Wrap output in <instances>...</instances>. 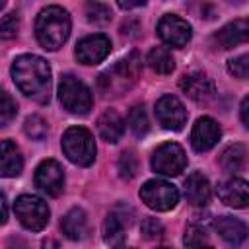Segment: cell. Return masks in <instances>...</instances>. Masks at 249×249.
Here are the masks:
<instances>
[{"instance_id":"cell-8","label":"cell","mask_w":249,"mask_h":249,"mask_svg":"<svg viewBox=\"0 0 249 249\" xmlns=\"http://www.w3.org/2000/svg\"><path fill=\"white\" fill-rule=\"evenodd\" d=\"M187 167V156L185 150L175 142H165L156 148L152 154V169L161 175L175 177Z\"/></svg>"},{"instance_id":"cell-21","label":"cell","mask_w":249,"mask_h":249,"mask_svg":"<svg viewBox=\"0 0 249 249\" xmlns=\"http://www.w3.org/2000/svg\"><path fill=\"white\" fill-rule=\"evenodd\" d=\"M60 228H62V233L72 239V241H78V239H84L86 233H88V216L82 208H72L64 214L62 222H60Z\"/></svg>"},{"instance_id":"cell-18","label":"cell","mask_w":249,"mask_h":249,"mask_svg":"<svg viewBox=\"0 0 249 249\" xmlns=\"http://www.w3.org/2000/svg\"><path fill=\"white\" fill-rule=\"evenodd\" d=\"M97 132L99 136L105 140V142H119L123 138V132H124V121L121 119V115L113 109H107L105 113L99 115L97 119Z\"/></svg>"},{"instance_id":"cell-23","label":"cell","mask_w":249,"mask_h":249,"mask_svg":"<svg viewBox=\"0 0 249 249\" xmlns=\"http://www.w3.org/2000/svg\"><path fill=\"white\" fill-rule=\"evenodd\" d=\"M148 64L156 74H171L175 68V58L169 49L165 47H154L148 53Z\"/></svg>"},{"instance_id":"cell-12","label":"cell","mask_w":249,"mask_h":249,"mask_svg":"<svg viewBox=\"0 0 249 249\" xmlns=\"http://www.w3.org/2000/svg\"><path fill=\"white\" fill-rule=\"evenodd\" d=\"M109 51H111L109 37H105L103 33H95V35L84 37L76 45V58L86 66H93V64H99L109 54Z\"/></svg>"},{"instance_id":"cell-38","label":"cell","mask_w":249,"mask_h":249,"mask_svg":"<svg viewBox=\"0 0 249 249\" xmlns=\"http://www.w3.org/2000/svg\"><path fill=\"white\" fill-rule=\"evenodd\" d=\"M189 249H212V247H208V245H202V243H198V245H189Z\"/></svg>"},{"instance_id":"cell-5","label":"cell","mask_w":249,"mask_h":249,"mask_svg":"<svg viewBox=\"0 0 249 249\" xmlns=\"http://www.w3.org/2000/svg\"><path fill=\"white\" fill-rule=\"evenodd\" d=\"M58 99H60L62 107L74 115H88L91 105H93V97H91L89 88L72 74H64L60 78Z\"/></svg>"},{"instance_id":"cell-35","label":"cell","mask_w":249,"mask_h":249,"mask_svg":"<svg viewBox=\"0 0 249 249\" xmlns=\"http://www.w3.org/2000/svg\"><path fill=\"white\" fill-rule=\"evenodd\" d=\"M0 204H2V224L8 222V202H6V195L0 196Z\"/></svg>"},{"instance_id":"cell-20","label":"cell","mask_w":249,"mask_h":249,"mask_svg":"<svg viewBox=\"0 0 249 249\" xmlns=\"http://www.w3.org/2000/svg\"><path fill=\"white\" fill-rule=\"evenodd\" d=\"M185 198L187 202L195 204V206H204L210 198V183L208 179L198 173V171H193L187 181H185Z\"/></svg>"},{"instance_id":"cell-14","label":"cell","mask_w":249,"mask_h":249,"mask_svg":"<svg viewBox=\"0 0 249 249\" xmlns=\"http://www.w3.org/2000/svg\"><path fill=\"white\" fill-rule=\"evenodd\" d=\"M179 88L195 101H206L214 95V82L204 72H191L179 80Z\"/></svg>"},{"instance_id":"cell-37","label":"cell","mask_w":249,"mask_h":249,"mask_svg":"<svg viewBox=\"0 0 249 249\" xmlns=\"http://www.w3.org/2000/svg\"><path fill=\"white\" fill-rule=\"evenodd\" d=\"M41 247H43V249H58V243H56V241H53V239H45Z\"/></svg>"},{"instance_id":"cell-26","label":"cell","mask_w":249,"mask_h":249,"mask_svg":"<svg viewBox=\"0 0 249 249\" xmlns=\"http://www.w3.org/2000/svg\"><path fill=\"white\" fill-rule=\"evenodd\" d=\"M117 167H119V175L123 179H132L136 175V171H138V160L130 150H126V152L121 154Z\"/></svg>"},{"instance_id":"cell-29","label":"cell","mask_w":249,"mask_h":249,"mask_svg":"<svg viewBox=\"0 0 249 249\" xmlns=\"http://www.w3.org/2000/svg\"><path fill=\"white\" fill-rule=\"evenodd\" d=\"M86 14H88V19L93 23H107L111 19V8L101 2H89L86 6Z\"/></svg>"},{"instance_id":"cell-4","label":"cell","mask_w":249,"mask_h":249,"mask_svg":"<svg viewBox=\"0 0 249 249\" xmlns=\"http://www.w3.org/2000/svg\"><path fill=\"white\" fill-rule=\"evenodd\" d=\"M62 152L76 165H89L95 160V142L88 128L70 126L62 136Z\"/></svg>"},{"instance_id":"cell-3","label":"cell","mask_w":249,"mask_h":249,"mask_svg":"<svg viewBox=\"0 0 249 249\" xmlns=\"http://www.w3.org/2000/svg\"><path fill=\"white\" fill-rule=\"evenodd\" d=\"M140 72H142L140 56H138V53H130L128 56L119 60L113 68H109L97 76V88L103 97H117L134 86Z\"/></svg>"},{"instance_id":"cell-34","label":"cell","mask_w":249,"mask_h":249,"mask_svg":"<svg viewBox=\"0 0 249 249\" xmlns=\"http://www.w3.org/2000/svg\"><path fill=\"white\" fill-rule=\"evenodd\" d=\"M241 119H243V123H245V126L249 128V95L241 101Z\"/></svg>"},{"instance_id":"cell-19","label":"cell","mask_w":249,"mask_h":249,"mask_svg":"<svg viewBox=\"0 0 249 249\" xmlns=\"http://www.w3.org/2000/svg\"><path fill=\"white\" fill-rule=\"evenodd\" d=\"M23 169V158L12 140L0 144V173L2 177H18Z\"/></svg>"},{"instance_id":"cell-31","label":"cell","mask_w":249,"mask_h":249,"mask_svg":"<svg viewBox=\"0 0 249 249\" xmlns=\"http://www.w3.org/2000/svg\"><path fill=\"white\" fill-rule=\"evenodd\" d=\"M206 235H208L206 224H202V222H193V224L187 228V231H185V243H187V245H198V243H202V241L206 239Z\"/></svg>"},{"instance_id":"cell-13","label":"cell","mask_w":249,"mask_h":249,"mask_svg":"<svg viewBox=\"0 0 249 249\" xmlns=\"http://www.w3.org/2000/svg\"><path fill=\"white\" fill-rule=\"evenodd\" d=\"M222 136V130H220V124L210 119V117H200L195 126H193V132H191V144L196 152H208L210 148L216 146V142L220 140Z\"/></svg>"},{"instance_id":"cell-11","label":"cell","mask_w":249,"mask_h":249,"mask_svg":"<svg viewBox=\"0 0 249 249\" xmlns=\"http://www.w3.org/2000/svg\"><path fill=\"white\" fill-rule=\"evenodd\" d=\"M156 117L163 128L181 130L187 123V109L175 95H163L156 103Z\"/></svg>"},{"instance_id":"cell-16","label":"cell","mask_w":249,"mask_h":249,"mask_svg":"<svg viewBox=\"0 0 249 249\" xmlns=\"http://www.w3.org/2000/svg\"><path fill=\"white\" fill-rule=\"evenodd\" d=\"M214 41L220 49H231L239 43L249 41V18L230 21L214 35Z\"/></svg>"},{"instance_id":"cell-39","label":"cell","mask_w":249,"mask_h":249,"mask_svg":"<svg viewBox=\"0 0 249 249\" xmlns=\"http://www.w3.org/2000/svg\"><path fill=\"white\" fill-rule=\"evenodd\" d=\"M160 249H167V247H160Z\"/></svg>"},{"instance_id":"cell-15","label":"cell","mask_w":249,"mask_h":249,"mask_svg":"<svg viewBox=\"0 0 249 249\" xmlns=\"http://www.w3.org/2000/svg\"><path fill=\"white\" fill-rule=\"evenodd\" d=\"M218 196L228 206L247 208L249 206V181L230 179V181H226L218 187Z\"/></svg>"},{"instance_id":"cell-36","label":"cell","mask_w":249,"mask_h":249,"mask_svg":"<svg viewBox=\"0 0 249 249\" xmlns=\"http://www.w3.org/2000/svg\"><path fill=\"white\" fill-rule=\"evenodd\" d=\"M136 6H144V2H119V8L126 10V8H136Z\"/></svg>"},{"instance_id":"cell-2","label":"cell","mask_w":249,"mask_h":249,"mask_svg":"<svg viewBox=\"0 0 249 249\" xmlns=\"http://www.w3.org/2000/svg\"><path fill=\"white\" fill-rule=\"evenodd\" d=\"M35 35H37V41L45 49H49V51L60 49L70 35L68 12L60 6L43 8L37 16V21H35Z\"/></svg>"},{"instance_id":"cell-32","label":"cell","mask_w":249,"mask_h":249,"mask_svg":"<svg viewBox=\"0 0 249 249\" xmlns=\"http://www.w3.org/2000/svg\"><path fill=\"white\" fill-rule=\"evenodd\" d=\"M18 27H19V19H18V14H6L2 18V23H0V35L2 39H12L16 33H18Z\"/></svg>"},{"instance_id":"cell-1","label":"cell","mask_w":249,"mask_h":249,"mask_svg":"<svg viewBox=\"0 0 249 249\" xmlns=\"http://www.w3.org/2000/svg\"><path fill=\"white\" fill-rule=\"evenodd\" d=\"M12 78L23 95L39 103H47L51 99V66L43 56H18L12 64Z\"/></svg>"},{"instance_id":"cell-9","label":"cell","mask_w":249,"mask_h":249,"mask_svg":"<svg viewBox=\"0 0 249 249\" xmlns=\"http://www.w3.org/2000/svg\"><path fill=\"white\" fill-rule=\"evenodd\" d=\"M35 187L49 196H58L64 189V171L58 161L45 160L35 169Z\"/></svg>"},{"instance_id":"cell-25","label":"cell","mask_w":249,"mask_h":249,"mask_svg":"<svg viewBox=\"0 0 249 249\" xmlns=\"http://www.w3.org/2000/svg\"><path fill=\"white\" fill-rule=\"evenodd\" d=\"M128 124H130V130L136 134V136H144L150 128V121H148V115H146V109L144 105H134L128 113Z\"/></svg>"},{"instance_id":"cell-10","label":"cell","mask_w":249,"mask_h":249,"mask_svg":"<svg viewBox=\"0 0 249 249\" xmlns=\"http://www.w3.org/2000/svg\"><path fill=\"white\" fill-rule=\"evenodd\" d=\"M158 35L169 47L181 49L191 41L193 31H191V25L185 19H181L179 16L167 14L158 21Z\"/></svg>"},{"instance_id":"cell-17","label":"cell","mask_w":249,"mask_h":249,"mask_svg":"<svg viewBox=\"0 0 249 249\" xmlns=\"http://www.w3.org/2000/svg\"><path fill=\"white\" fill-rule=\"evenodd\" d=\"M214 228H216L218 235H220L228 245H233V247L241 245V243L247 239V235H249L247 226H245L241 220L231 218V216H220V218L214 222Z\"/></svg>"},{"instance_id":"cell-22","label":"cell","mask_w":249,"mask_h":249,"mask_svg":"<svg viewBox=\"0 0 249 249\" xmlns=\"http://www.w3.org/2000/svg\"><path fill=\"white\" fill-rule=\"evenodd\" d=\"M124 228H126V224L115 212H111L103 222V239H105V243L115 247V249H123L124 237H126Z\"/></svg>"},{"instance_id":"cell-7","label":"cell","mask_w":249,"mask_h":249,"mask_svg":"<svg viewBox=\"0 0 249 249\" xmlns=\"http://www.w3.org/2000/svg\"><path fill=\"white\" fill-rule=\"evenodd\" d=\"M140 198L148 208L158 212H167L177 206L179 191L177 187H173L163 179H150L140 187Z\"/></svg>"},{"instance_id":"cell-28","label":"cell","mask_w":249,"mask_h":249,"mask_svg":"<svg viewBox=\"0 0 249 249\" xmlns=\"http://www.w3.org/2000/svg\"><path fill=\"white\" fill-rule=\"evenodd\" d=\"M228 72L233 78L249 80V53L247 54H239L235 58H230L228 60Z\"/></svg>"},{"instance_id":"cell-6","label":"cell","mask_w":249,"mask_h":249,"mask_svg":"<svg viewBox=\"0 0 249 249\" xmlns=\"http://www.w3.org/2000/svg\"><path fill=\"white\" fill-rule=\"evenodd\" d=\"M14 212L19 220V224L25 228V230H31V231H39L47 226L49 222V206L43 198L35 196V195H21L16 198V204H14Z\"/></svg>"},{"instance_id":"cell-33","label":"cell","mask_w":249,"mask_h":249,"mask_svg":"<svg viewBox=\"0 0 249 249\" xmlns=\"http://www.w3.org/2000/svg\"><path fill=\"white\" fill-rule=\"evenodd\" d=\"M140 231L146 239H156L163 233V226L156 218H144L142 224H140Z\"/></svg>"},{"instance_id":"cell-27","label":"cell","mask_w":249,"mask_h":249,"mask_svg":"<svg viewBox=\"0 0 249 249\" xmlns=\"http://www.w3.org/2000/svg\"><path fill=\"white\" fill-rule=\"evenodd\" d=\"M23 130L29 138L33 140H43L47 136V123L39 117V115H31L25 119V124H23Z\"/></svg>"},{"instance_id":"cell-30","label":"cell","mask_w":249,"mask_h":249,"mask_svg":"<svg viewBox=\"0 0 249 249\" xmlns=\"http://www.w3.org/2000/svg\"><path fill=\"white\" fill-rule=\"evenodd\" d=\"M16 115H18V105H16V101L10 97L8 91H2V95H0V124H2V126L10 124V121H12Z\"/></svg>"},{"instance_id":"cell-24","label":"cell","mask_w":249,"mask_h":249,"mask_svg":"<svg viewBox=\"0 0 249 249\" xmlns=\"http://www.w3.org/2000/svg\"><path fill=\"white\" fill-rule=\"evenodd\" d=\"M245 160H247V150L245 146L241 144H231L228 146L222 156H220V165L224 167V171H230V173H235L239 171L243 165H245Z\"/></svg>"}]
</instances>
